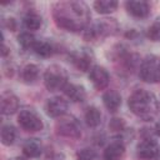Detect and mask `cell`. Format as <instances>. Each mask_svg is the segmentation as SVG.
<instances>
[{"instance_id": "1", "label": "cell", "mask_w": 160, "mask_h": 160, "mask_svg": "<svg viewBox=\"0 0 160 160\" xmlns=\"http://www.w3.org/2000/svg\"><path fill=\"white\" fill-rule=\"evenodd\" d=\"M55 24L71 32L85 30L89 26L90 12L82 1H61L56 2L52 9Z\"/></svg>"}, {"instance_id": "2", "label": "cell", "mask_w": 160, "mask_h": 160, "mask_svg": "<svg viewBox=\"0 0 160 160\" xmlns=\"http://www.w3.org/2000/svg\"><path fill=\"white\" fill-rule=\"evenodd\" d=\"M128 105L135 116H138L145 121L152 120L159 112L158 98L155 96L154 92L145 90V89L135 90L129 96Z\"/></svg>"}, {"instance_id": "3", "label": "cell", "mask_w": 160, "mask_h": 160, "mask_svg": "<svg viewBox=\"0 0 160 160\" xmlns=\"http://www.w3.org/2000/svg\"><path fill=\"white\" fill-rule=\"evenodd\" d=\"M118 31H119L118 21L112 18H104L92 22L84 30V39L88 41H94L98 39L115 35Z\"/></svg>"}, {"instance_id": "4", "label": "cell", "mask_w": 160, "mask_h": 160, "mask_svg": "<svg viewBox=\"0 0 160 160\" xmlns=\"http://www.w3.org/2000/svg\"><path fill=\"white\" fill-rule=\"evenodd\" d=\"M44 85L49 91H60L68 85V72L60 65H50L44 72Z\"/></svg>"}, {"instance_id": "5", "label": "cell", "mask_w": 160, "mask_h": 160, "mask_svg": "<svg viewBox=\"0 0 160 160\" xmlns=\"http://www.w3.org/2000/svg\"><path fill=\"white\" fill-rule=\"evenodd\" d=\"M139 76L142 81L149 84L160 82V58L156 55H148L140 64Z\"/></svg>"}, {"instance_id": "6", "label": "cell", "mask_w": 160, "mask_h": 160, "mask_svg": "<svg viewBox=\"0 0 160 160\" xmlns=\"http://www.w3.org/2000/svg\"><path fill=\"white\" fill-rule=\"evenodd\" d=\"M56 132L60 136L69 139H79L81 136V126L80 122L71 115H64L59 118L55 125Z\"/></svg>"}, {"instance_id": "7", "label": "cell", "mask_w": 160, "mask_h": 160, "mask_svg": "<svg viewBox=\"0 0 160 160\" xmlns=\"http://www.w3.org/2000/svg\"><path fill=\"white\" fill-rule=\"evenodd\" d=\"M18 122L25 131L30 132L40 131L44 128L41 118L34 109H22L18 115Z\"/></svg>"}, {"instance_id": "8", "label": "cell", "mask_w": 160, "mask_h": 160, "mask_svg": "<svg viewBox=\"0 0 160 160\" xmlns=\"http://www.w3.org/2000/svg\"><path fill=\"white\" fill-rule=\"evenodd\" d=\"M159 145L154 139H144L136 146V155L141 160H154L159 155Z\"/></svg>"}, {"instance_id": "9", "label": "cell", "mask_w": 160, "mask_h": 160, "mask_svg": "<svg viewBox=\"0 0 160 160\" xmlns=\"http://www.w3.org/2000/svg\"><path fill=\"white\" fill-rule=\"evenodd\" d=\"M89 79L96 90H104L110 82V75L104 66L94 65L89 71Z\"/></svg>"}, {"instance_id": "10", "label": "cell", "mask_w": 160, "mask_h": 160, "mask_svg": "<svg viewBox=\"0 0 160 160\" xmlns=\"http://www.w3.org/2000/svg\"><path fill=\"white\" fill-rule=\"evenodd\" d=\"M68 111V101L64 98L54 96L45 102V112L50 118H61Z\"/></svg>"}, {"instance_id": "11", "label": "cell", "mask_w": 160, "mask_h": 160, "mask_svg": "<svg viewBox=\"0 0 160 160\" xmlns=\"http://www.w3.org/2000/svg\"><path fill=\"white\" fill-rule=\"evenodd\" d=\"M19 109V99L18 96L10 91H2L1 96H0V110L2 115H11L14 112H16Z\"/></svg>"}, {"instance_id": "12", "label": "cell", "mask_w": 160, "mask_h": 160, "mask_svg": "<svg viewBox=\"0 0 160 160\" xmlns=\"http://www.w3.org/2000/svg\"><path fill=\"white\" fill-rule=\"evenodd\" d=\"M125 9L135 19H145L150 14V5L146 1L131 0L125 2Z\"/></svg>"}, {"instance_id": "13", "label": "cell", "mask_w": 160, "mask_h": 160, "mask_svg": "<svg viewBox=\"0 0 160 160\" xmlns=\"http://www.w3.org/2000/svg\"><path fill=\"white\" fill-rule=\"evenodd\" d=\"M125 154V145L120 140L111 141L104 150L102 160H121Z\"/></svg>"}, {"instance_id": "14", "label": "cell", "mask_w": 160, "mask_h": 160, "mask_svg": "<svg viewBox=\"0 0 160 160\" xmlns=\"http://www.w3.org/2000/svg\"><path fill=\"white\" fill-rule=\"evenodd\" d=\"M62 91L65 96L72 102H82L86 99V90L82 85H79V84L68 82V85L64 88Z\"/></svg>"}, {"instance_id": "15", "label": "cell", "mask_w": 160, "mask_h": 160, "mask_svg": "<svg viewBox=\"0 0 160 160\" xmlns=\"http://www.w3.org/2000/svg\"><path fill=\"white\" fill-rule=\"evenodd\" d=\"M72 64L80 71H90V69L94 66L91 54H89L85 50H81L80 52L72 55Z\"/></svg>"}, {"instance_id": "16", "label": "cell", "mask_w": 160, "mask_h": 160, "mask_svg": "<svg viewBox=\"0 0 160 160\" xmlns=\"http://www.w3.org/2000/svg\"><path fill=\"white\" fill-rule=\"evenodd\" d=\"M102 102L110 112H116L121 106V95L115 90H108L102 95Z\"/></svg>"}, {"instance_id": "17", "label": "cell", "mask_w": 160, "mask_h": 160, "mask_svg": "<svg viewBox=\"0 0 160 160\" xmlns=\"http://www.w3.org/2000/svg\"><path fill=\"white\" fill-rule=\"evenodd\" d=\"M22 152L29 159L39 158L41 155V152H42V145H41L40 140L39 139H35V138L28 139L22 144Z\"/></svg>"}, {"instance_id": "18", "label": "cell", "mask_w": 160, "mask_h": 160, "mask_svg": "<svg viewBox=\"0 0 160 160\" xmlns=\"http://www.w3.org/2000/svg\"><path fill=\"white\" fill-rule=\"evenodd\" d=\"M39 74H40V69L38 65L35 64H28L22 68L21 71V79L26 84H32L39 79Z\"/></svg>"}, {"instance_id": "19", "label": "cell", "mask_w": 160, "mask_h": 160, "mask_svg": "<svg viewBox=\"0 0 160 160\" xmlns=\"http://www.w3.org/2000/svg\"><path fill=\"white\" fill-rule=\"evenodd\" d=\"M118 1L115 0H98L94 2V9L99 12V14H102V15H106V14H111L116 10L118 8Z\"/></svg>"}, {"instance_id": "20", "label": "cell", "mask_w": 160, "mask_h": 160, "mask_svg": "<svg viewBox=\"0 0 160 160\" xmlns=\"http://www.w3.org/2000/svg\"><path fill=\"white\" fill-rule=\"evenodd\" d=\"M0 139L2 145L5 146H10L14 144L15 139H16V130L12 125L6 124L1 126V131H0Z\"/></svg>"}, {"instance_id": "21", "label": "cell", "mask_w": 160, "mask_h": 160, "mask_svg": "<svg viewBox=\"0 0 160 160\" xmlns=\"http://www.w3.org/2000/svg\"><path fill=\"white\" fill-rule=\"evenodd\" d=\"M85 121L88 126L90 128H96L101 124V112L98 108L95 106H89L85 111Z\"/></svg>"}, {"instance_id": "22", "label": "cell", "mask_w": 160, "mask_h": 160, "mask_svg": "<svg viewBox=\"0 0 160 160\" xmlns=\"http://www.w3.org/2000/svg\"><path fill=\"white\" fill-rule=\"evenodd\" d=\"M41 22H42L41 16L34 11H29L24 18V26L30 31H35L40 29Z\"/></svg>"}, {"instance_id": "23", "label": "cell", "mask_w": 160, "mask_h": 160, "mask_svg": "<svg viewBox=\"0 0 160 160\" xmlns=\"http://www.w3.org/2000/svg\"><path fill=\"white\" fill-rule=\"evenodd\" d=\"M32 51L40 58H50L52 55V46L48 41L38 40L32 48Z\"/></svg>"}, {"instance_id": "24", "label": "cell", "mask_w": 160, "mask_h": 160, "mask_svg": "<svg viewBox=\"0 0 160 160\" xmlns=\"http://www.w3.org/2000/svg\"><path fill=\"white\" fill-rule=\"evenodd\" d=\"M36 41H38V40L35 39V36H34L31 32H29V31H24V32H21V34L18 36V42H19L24 49H32Z\"/></svg>"}, {"instance_id": "25", "label": "cell", "mask_w": 160, "mask_h": 160, "mask_svg": "<svg viewBox=\"0 0 160 160\" xmlns=\"http://www.w3.org/2000/svg\"><path fill=\"white\" fill-rule=\"evenodd\" d=\"M146 35L151 41L160 42V16H158L154 20V22L149 26Z\"/></svg>"}, {"instance_id": "26", "label": "cell", "mask_w": 160, "mask_h": 160, "mask_svg": "<svg viewBox=\"0 0 160 160\" xmlns=\"http://www.w3.org/2000/svg\"><path fill=\"white\" fill-rule=\"evenodd\" d=\"M75 160H99L98 152L91 148H84L76 151Z\"/></svg>"}, {"instance_id": "27", "label": "cell", "mask_w": 160, "mask_h": 160, "mask_svg": "<svg viewBox=\"0 0 160 160\" xmlns=\"http://www.w3.org/2000/svg\"><path fill=\"white\" fill-rule=\"evenodd\" d=\"M124 128H125V124L122 119H112L110 122V129H112L114 131H122Z\"/></svg>"}, {"instance_id": "28", "label": "cell", "mask_w": 160, "mask_h": 160, "mask_svg": "<svg viewBox=\"0 0 160 160\" xmlns=\"http://www.w3.org/2000/svg\"><path fill=\"white\" fill-rule=\"evenodd\" d=\"M5 25H6V28H8L10 31H15V30H16V21H15L14 18H9V19L6 20V22H5Z\"/></svg>"}, {"instance_id": "29", "label": "cell", "mask_w": 160, "mask_h": 160, "mask_svg": "<svg viewBox=\"0 0 160 160\" xmlns=\"http://www.w3.org/2000/svg\"><path fill=\"white\" fill-rule=\"evenodd\" d=\"M8 54H9V49L6 48V45H5V44H2V56L5 58Z\"/></svg>"}, {"instance_id": "30", "label": "cell", "mask_w": 160, "mask_h": 160, "mask_svg": "<svg viewBox=\"0 0 160 160\" xmlns=\"http://www.w3.org/2000/svg\"><path fill=\"white\" fill-rule=\"evenodd\" d=\"M155 132H156L158 135H160V119L158 120V122H156V125H155Z\"/></svg>"}, {"instance_id": "31", "label": "cell", "mask_w": 160, "mask_h": 160, "mask_svg": "<svg viewBox=\"0 0 160 160\" xmlns=\"http://www.w3.org/2000/svg\"><path fill=\"white\" fill-rule=\"evenodd\" d=\"M9 160H26V159L22 158V156H15V158H11V159H9Z\"/></svg>"}]
</instances>
